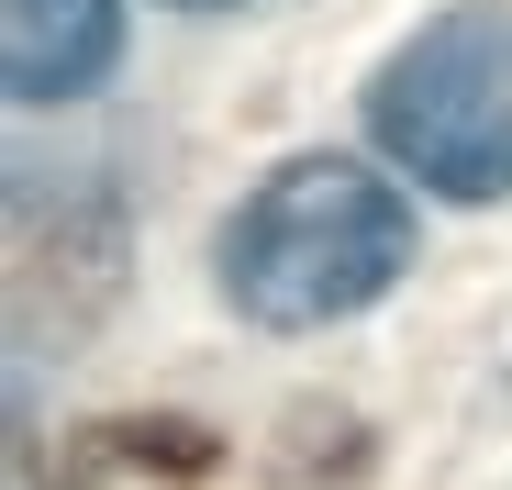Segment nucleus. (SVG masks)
I'll use <instances>...</instances> for the list:
<instances>
[{"mask_svg":"<svg viewBox=\"0 0 512 490\" xmlns=\"http://www.w3.org/2000/svg\"><path fill=\"white\" fill-rule=\"evenodd\" d=\"M179 12H234V0H179Z\"/></svg>","mask_w":512,"mask_h":490,"instance_id":"obj_4","label":"nucleus"},{"mask_svg":"<svg viewBox=\"0 0 512 490\" xmlns=\"http://www.w3.org/2000/svg\"><path fill=\"white\" fill-rule=\"evenodd\" d=\"M212 268H223V301L245 323L312 335V323L368 312L412 268V201L357 156H290V168H268L245 190Z\"/></svg>","mask_w":512,"mask_h":490,"instance_id":"obj_1","label":"nucleus"},{"mask_svg":"<svg viewBox=\"0 0 512 490\" xmlns=\"http://www.w3.org/2000/svg\"><path fill=\"white\" fill-rule=\"evenodd\" d=\"M368 145L435 201L512 190V12L457 0L368 78Z\"/></svg>","mask_w":512,"mask_h":490,"instance_id":"obj_2","label":"nucleus"},{"mask_svg":"<svg viewBox=\"0 0 512 490\" xmlns=\"http://www.w3.org/2000/svg\"><path fill=\"white\" fill-rule=\"evenodd\" d=\"M12 101H90L123 56V0H0Z\"/></svg>","mask_w":512,"mask_h":490,"instance_id":"obj_3","label":"nucleus"}]
</instances>
